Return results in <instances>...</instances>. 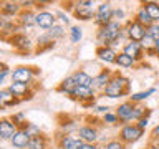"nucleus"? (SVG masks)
<instances>
[{
    "label": "nucleus",
    "mask_w": 159,
    "mask_h": 149,
    "mask_svg": "<svg viewBox=\"0 0 159 149\" xmlns=\"http://www.w3.org/2000/svg\"><path fill=\"white\" fill-rule=\"evenodd\" d=\"M116 52H114L113 47H103V45H99L96 48V56L101 60V61L108 63V65H113L116 61Z\"/></svg>",
    "instance_id": "nucleus-17"
},
{
    "label": "nucleus",
    "mask_w": 159,
    "mask_h": 149,
    "mask_svg": "<svg viewBox=\"0 0 159 149\" xmlns=\"http://www.w3.org/2000/svg\"><path fill=\"white\" fill-rule=\"evenodd\" d=\"M76 86H78V84H76V81H75L73 74H68V76L63 78L61 83L57 86V91H58V93H63V94H66V96H68V94L71 93Z\"/></svg>",
    "instance_id": "nucleus-23"
},
{
    "label": "nucleus",
    "mask_w": 159,
    "mask_h": 149,
    "mask_svg": "<svg viewBox=\"0 0 159 149\" xmlns=\"http://www.w3.org/2000/svg\"><path fill=\"white\" fill-rule=\"evenodd\" d=\"M146 149H159V146L156 142H152V141H149V144H148V147Z\"/></svg>",
    "instance_id": "nucleus-49"
},
{
    "label": "nucleus",
    "mask_w": 159,
    "mask_h": 149,
    "mask_svg": "<svg viewBox=\"0 0 159 149\" xmlns=\"http://www.w3.org/2000/svg\"><path fill=\"white\" fill-rule=\"evenodd\" d=\"M0 149H3V147H2V146H0Z\"/></svg>",
    "instance_id": "nucleus-55"
},
{
    "label": "nucleus",
    "mask_w": 159,
    "mask_h": 149,
    "mask_svg": "<svg viewBox=\"0 0 159 149\" xmlns=\"http://www.w3.org/2000/svg\"><path fill=\"white\" fill-rule=\"evenodd\" d=\"M151 141H152V142H156L157 146H159V139H151Z\"/></svg>",
    "instance_id": "nucleus-53"
},
{
    "label": "nucleus",
    "mask_w": 159,
    "mask_h": 149,
    "mask_svg": "<svg viewBox=\"0 0 159 149\" xmlns=\"http://www.w3.org/2000/svg\"><path fill=\"white\" fill-rule=\"evenodd\" d=\"M53 2H57V0H35V7L43 8V7H47V5H50V3H53Z\"/></svg>",
    "instance_id": "nucleus-41"
},
{
    "label": "nucleus",
    "mask_w": 159,
    "mask_h": 149,
    "mask_svg": "<svg viewBox=\"0 0 159 149\" xmlns=\"http://www.w3.org/2000/svg\"><path fill=\"white\" fill-rule=\"evenodd\" d=\"M103 123H106V124H118L119 123V119L116 116V113H104V116H103Z\"/></svg>",
    "instance_id": "nucleus-38"
},
{
    "label": "nucleus",
    "mask_w": 159,
    "mask_h": 149,
    "mask_svg": "<svg viewBox=\"0 0 159 149\" xmlns=\"http://www.w3.org/2000/svg\"><path fill=\"white\" fill-rule=\"evenodd\" d=\"M0 2H10V0H0Z\"/></svg>",
    "instance_id": "nucleus-54"
},
{
    "label": "nucleus",
    "mask_w": 159,
    "mask_h": 149,
    "mask_svg": "<svg viewBox=\"0 0 159 149\" xmlns=\"http://www.w3.org/2000/svg\"><path fill=\"white\" fill-rule=\"evenodd\" d=\"M48 142H50V139L42 133V134H38V136L30 138V141L27 144V149H48Z\"/></svg>",
    "instance_id": "nucleus-22"
},
{
    "label": "nucleus",
    "mask_w": 159,
    "mask_h": 149,
    "mask_svg": "<svg viewBox=\"0 0 159 149\" xmlns=\"http://www.w3.org/2000/svg\"><path fill=\"white\" fill-rule=\"evenodd\" d=\"M103 94L104 96H108V98H113V99H116V98H123V96H129V91H124V89L121 88H118L116 84H113V83H108V86L103 89Z\"/></svg>",
    "instance_id": "nucleus-24"
},
{
    "label": "nucleus",
    "mask_w": 159,
    "mask_h": 149,
    "mask_svg": "<svg viewBox=\"0 0 159 149\" xmlns=\"http://www.w3.org/2000/svg\"><path fill=\"white\" fill-rule=\"evenodd\" d=\"M151 139H159V124H156V126L152 128V131H151Z\"/></svg>",
    "instance_id": "nucleus-46"
},
{
    "label": "nucleus",
    "mask_w": 159,
    "mask_h": 149,
    "mask_svg": "<svg viewBox=\"0 0 159 149\" xmlns=\"http://www.w3.org/2000/svg\"><path fill=\"white\" fill-rule=\"evenodd\" d=\"M80 149H99V146L96 142H83L80 146Z\"/></svg>",
    "instance_id": "nucleus-44"
},
{
    "label": "nucleus",
    "mask_w": 159,
    "mask_h": 149,
    "mask_svg": "<svg viewBox=\"0 0 159 149\" xmlns=\"http://www.w3.org/2000/svg\"><path fill=\"white\" fill-rule=\"evenodd\" d=\"M17 2L22 5V8H32V7H35V0H17Z\"/></svg>",
    "instance_id": "nucleus-42"
},
{
    "label": "nucleus",
    "mask_w": 159,
    "mask_h": 149,
    "mask_svg": "<svg viewBox=\"0 0 159 149\" xmlns=\"http://www.w3.org/2000/svg\"><path fill=\"white\" fill-rule=\"evenodd\" d=\"M10 119H12V123H13L18 129H20V128H25V124L28 123L23 113H15V114H12V116H10Z\"/></svg>",
    "instance_id": "nucleus-33"
},
{
    "label": "nucleus",
    "mask_w": 159,
    "mask_h": 149,
    "mask_svg": "<svg viewBox=\"0 0 159 149\" xmlns=\"http://www.w3.org/2000/svg\"><path fill=\"white\" fill-rule=\"evenodd\" d=\"M71 15L76 20H81V22H88V20L94 18V10L91 7H75V10L71 12Z\"/></svg>",
    "instance_id": "nucleus-21"
},
{
    "label": "nucleus",
    "mask_w": 159,
    "mask_h": 149,
    "mask_svg": "<svg viewBox=\"0 0 159 149\" xmlns=\"http://www.w3.org/2000/svg\"><path fill=\"white\" fill-rule=\"evenodd\" d=\"M20 99L15 96V94L10 91L8 88L5 89H0V108H8V106H15V104H18Z\"/></svg>",
    "instance_id": "nucleus-19"
},
{
    "label": "nucleus",
    "mask_w": 159,
    "mask_h": 149,
    "mask_svg": "<svg viewBox=\"0 0 159 149\" xmlns=\"http://www.w3.org/2000/svg\"><path fill=\"white\" fill-rule=\"evenodd\" d=\"M113 74H114V71H111V70H101V71L93 78V88L103 91V89L108 86V83L111 81Z\"/></svg>",
    "instance_id": "nucleus-16"
},
{
    "label": "nucleus",
    "mask_w": 159,
    "mask_h": 149,
    "mask_svg": "<svg viewBox=\"0 0 159 149\" xmlns=\"http://www.w3.org/2000/svg\"><path fill=\"white\" fill-rule=\"evenodd\" d=\"M134 20H136V22H139L141 25H144L146 28L149 27V25H152V23H154V22H152V18L149 17L148 12H146V10H144L143 7H139V8H138V12L134 13Z\"/></svg>",
    "instance_id": "nucleus-29"
},
{
    "label": "nucleus",
    "mask_w": 159,
    "mask_h": 149,
    "mask_svg": "<svg viewBox=\"0 0 159 149\" xmlns=\"http://www.w3.org/2000/svg\"><path fill=\"white\" fill-rule=\"evenodd\" d=\"M22 10L23 8L18 2H2V5H0V13L8 15V17H17Z\"/></svg>",
    "instance_id": "nucleus-20"
},
{
    "label": "nucleus",
    "mask_w": 159,
    "mask_h": 149,
    "mask_svg": "<svg viewBox=\"0 0 159 149\" xmlns=\"http://www.w3.org/2000/svg\"><path fill=\"white\" fill-rule=\"evenodd\" d=\"M55 15H57V18H60L63 23H66V25L70 23V17H68V13H65V12H57Z\"/></svg>",
    "instance_id": "nucleus-43"
},
{
    "label": "nucleus",
    "mask_w": 159,
    "mask_h": 149,
    "mask_svg": "<svg viewBox=\"0 0 159 149\" xmlns=\"http://www.w3.org/2000/svg\"><path fill=\"white\" fill-rule=\"evenodd\" d=\"M35 20H37V27H40L42 30H50L53 25H57V15L48 10H40Z\"/></svg>",
    "instance_id": "nucleus-10"
},
{
    "label": "nucleus",
    "mask_w": 159,
    "mask_h": 149,
    "mask_svg": "<svg viewBox=\"0 0 159 149\" xmlns=\"http://www.w3.org/2000/svg\"><path fill=\"white\" fill-rule=\"evenodd\" d=\"M78 136L83 142H96L98 141V129L93 124H83L78 128Z\"/></svg>",
    "instance_id": "nucleus-15"
},
{
    "label": "nucleus",
    "mask_w": 159,
    "mask_h": 149,
    "mask_svg": "<svg viewBox=\"0 0 159 149\" xmlns=\"http://www.w3.org/2000/svg\"><path fill=\"white\" fill-rule=\"evenodd\" d=\"M146 56H156V50H154V48L146 50Z\"/></svg>",
    "instance_id": "nucleus-48"
},
{
    "label": "nucleus",
    "mask_w": 159,
    "mask_h": 149,
    "mask_svg": "<svg viewBox=\"0 0 159 149\" xmlns=\"http://www.w3.org/2000/svg\"><path fill=\"white\" fill-rule=\"evenodd\" d=\"M47 33H48L50 37H52V38L55 40V42L65 37V30H63L61 25H53V27L50 28V30H47Z\"/></svg>",
    "instance_id": "nucleus-32"
},
{
    "label": "nucleus",
    "mask_w": 159,
    "mask_h": 149,
    "mask_svg": "<svg viewBox=\"0 0 159 149\" xmlns=\"http://www.w3.org/2000/svg\"><path fill=\"white\" fill-rule=\"evenodd\" d=\"M94 23H96V27H104L106 23H109L113 20V8L109 2H101L98 5L96 8H94Z\"/></svg>",
    "instance_id": "nucleus-5"
},
{
    "label": "nucleus",
    "mask_w": 159,
    "mask_h": 149,
    "mask_svg": "<svg viewBox=\"0 0 159 149\" xmlns=\"http://www.w3.org/2000/svg\"><path fill=\"white\" fill-rule=\"evenodd\" d=\"M17 126L12 123L10 118H0V139L3 141H10L13 138V134L17 133Z\"/></svg>",
    "instance_id": "nucleus-14"
},
{
    "label": "nucleus",
    "mask_w": 159,
    "mask_h": 149,
    "mask_svg": "<svg viewBox=\"0 0 159 149\" xmlns=\"http://www.w3.org/2000/svg\"><path fill=\"white\" fill-rule=\"evenodd\" d=\"M114 65H118V66H121V68H133V66H136V61L129 56V55H126L124 52H119L116 55V61H114Z\"/></svg>",
    "instance_id": "nucleus-26"
},
{
    "label": "nucleus",
    "mask_w": 159,
    "mask_h": 149,
    "mask_svg": "<svg viewBox=\"0 0 159 149\" xmlns=\"http://www.w3.org/2000/svg\"><path fill=\"white\" fill-rule=\"evenodd\" d=\"M8 89L20 99V101H27V99H32V96H33V93L30 91V84H27V83L12 81V84L8 86Z\"/></svg>",
    "instance_id": "nucleus-11"
},
{
    "label": "nucleus",
    "mask_w": 159,
    "mask_h": 149,
    "mask_svg": "<svg viewBox=\"0 0 159 149\" xmlns=\"http://www.w3.org/2000/svg\"><path fill=\"white\" fill-rule=\"evenodd\" d=\"M96 38L103 47H114V45H119V42H121L123 38L128 40L124 27L121 25V22H118V20H111V22L106 23L104 27H99L98 32H96Z\"/></svg>",
    "instance_id": "nucleus-1"
},
{
    "label": "nucleus",
    "mask_w": 159,
    "mask_h": 149,
    "mask_svg": "<svg viewBox=\"0 0 159 149\" xmlns=\"http://www.w3.org/2000/svg\"><path fill=\"white\" fill-rule=\"evenodd\" d=\"M108 106H98V108H94V111L96 113H108Z\"/></svg>",
    "instance_id": "nucleus-47"
},
{
    "label": "nucleus",
    "mask_w": 159,
    "mask_h": 149,
    "mask_svg": "<svg viewBox=\"0 0 159 149\" xmlns=\"http://www.w3.org/2000/svg\"><path fill=\"white\" fill-rule=\"evenodd\" d=\"M143 134H144V129H141L136 123H128V124H123V128L119 129L118 139L123 141L124 144H134L143 138Z\"/></svg>",
    "instance_id": "nucleus-2"
},
{
    "label": "nucleus",
    "mask_w": 159,
    "mask_h": 149,
    "mask_svg": "<svg viewBox=\"0 0 159 149\" xmlns=\"http://www.w3.org/2000/svg\"><path fill=\"white\" fill-rule=\"evenodd\" d=\"M20 129H25L28 134H30V138H33V136H38V134H42V131H40V128H37L33 123H27L25 124V128H20Z\"/></svg>",
    "instance_id": "nucleus-37"
},
{
    "label": "nucleus",
    "mask_w": 159,
    "mask_h": 149,
    "mask_svg": "<svg viewBox=\"0 0 159 149\" xmlns=\"http://www.w3.org/2000/svg\"><path fill=\"white\" fill-rule=\"evenodd\" d=\"M123 52L126 55H129L136 63H141L144 60V56H146V50L141 45V42H131V40H128L123 45Z\"/></svg>",
    "instance_id": "nucleus-7"
},
{
    "label": "nucleus",
    "mask_w": 159,
    "mask_h": 149,
    "mask_svg": "<svg viewBox=\"0 0 159 149\" xmlns=\"http://www.w3.org/2000/svg\"><path fill=\"white\" fill-rule=\"evenodd\" d=\"M124 18V10L123 8H114L113 10V20H123Z\"/></svg>",
    "instance_id": "nucleus-40"
},
{
    "label": "nucleus",
    "mask_w": 159,
    "mask_h": 149,
    "mask_svg": "<svg viewBox=\"0 0 159 149\" xmlns=\"http://www.w3.org/2000/svg\"><path fill=\"white\" fill-rule=\"evenodd\" d=\"M154 43H156V40H154V38H151V37H149L148 33H146V37H144V38L141 40V45L144 47V50L154 48Z\"/></svg>",
    "instance_id": "nucleus-39"
},
{
    "label": "nucleus",
    "mask_w": 159,
    "mask_h": 149,
    "mask_svg": "<svg viewBox=\"0 0 159 149\" xmlns=\"http://www.w3.org/2000/svg\"><path fill=\"white\" fill-rule=\"evenodd\" d=\"M68 96L75 101H80L83 106H91L96 99V93H94V88L91 86H76Z\"/></svg>",
    "instance_id": "nucleus-3"
},
{
    "label": "nucleus",
    "mask_w": 159,
    "mask_h": 149,
    "mask_svg": "<svg viewBox=\"0 0 159 149\" xmlns=\"http://www.w3.org/2000/svg\"><path fill=\"white\" fill-rule=\"evenodd\" d=\"M124 32H126V37L128 40L131 42H141V40L146 37V27L141 25L136 20H129V22L124 25Z\"/></svg>",
    "instance_id": "nucleus-6"
},
{
    "label": "nucleus",
    "mask_w": 159,
    "mask_h": 149,
    "mask_svg": "<svg viewBox=\"0 0 159 149\" xmlns=\"http://www.w3.org/2000/svg\"><path fill=\"white\" fill-rule=\"evenodd\" d=\"M37 74H38V68H33V66H17V68H13V71H12V81L30 84L35 79Z\"/></svg>",
    "instance_id": "nucleus-4"
},
{
    "label": "nucleus",
    "mask_w": 159,
    "mask_h": 149,
    "mask_svg": "<svg viewBox=\"0 0 159 149\" xmlns=\"http://www.w3.org/2000/svg\"><path fill=\"white\" fill-rule=\"evenodd\" d=\"M109 83L116 84L118 88L124 89V91H129V86H131V81H129V78H126L124 74L118 73V71L113 74V78H111V81H109Z\"/></svg>",
    "instance_id": "nucleus-27"
},
{
    "label": "nucleus",
    "mask_w": 159,
    "mask_h": 149,
    "mask_svg": "<svg viewBox=\"0 0 159 149\" xmlns=\"http://www.w3.org/2000/svg\"><path fill=\"white\" fill-rule=\"evenodd\" d=\"M30 141V134L25 131V129H17V133L13 134V138L10 139V144L15 149H23L27 147V144Z\"/></svg>",
    "instance_id": "nucleus-18"
},
{
    "label": "nucleus",
    "mask_w": 159,
    "mask_h": 149,
    "mask_svg": "<svg viewBox=\"0 0 159 149\" xmlns=\"http://www.w3.org/2000/svg\"><path fill=\"white\" fill-rule=\"evenodd\" d=\"M149 114H151V109H149V108H144V106H141V104L136 103L133 121H139V119H143V118H149Z\"/></svg>",
    "instance_id": "nucleus-31"
},
{
    "label": "nucleus",
    "mask_w": 159,
    "mask_h": 149,
    "mask_svg": "<svg viewBox=\"0 0 159 149\" xmlns=\"http://www.w3.org/2000/svg\"><path fill=\"white\" fill-rule=\"evenodd\" d=\"M83 38V30L78 27V25H75V27L70 28V40H71L73 43H80V40Z\"/></svg>",
    "instance_id": "nucleus-34"
},
{
    "label": "nucleus",
    "mask_w": 159,
    "mask_h": 149,
    "mask_svg": "<svg viewBox=\"0 0 159 149\" xmlns=\"http://www.w3.org/2000/svg\"><path fill=\"white\" fill-rule=\"evenodd\" d=\"M83 144V141L80 139V136L76 134H63V136H60V141H58V147L60 149H80V146Z\"/></svg>",
    "instance_id": "nucleus-13"
},
{
    "label": "nucleus",
    "mask_w": 159,
    "mask_h": 149,
    "mask_svg": "<svg viewBox=\"0 0 159 149\" xmlns=\"http://www.w3.org/2000/svg\"><path fill=\"white\" fill-rule=\"evenodd\" d=\"M7 74H8V70H2V73H0V83L3 81V78L7 76Z\"/></svg>",
    "instance_id": "nucleus-51"
},
{
    "label": "nucleus",
    "mask_w": 159,
    "mask_h": 149,
    "mask_svg": "<svg viewBox=\"0 0 159 149\" xmlns=\"http://www.w3.org/2000/svg\"><path fill=\"white\" fill-rule=\"evenodd\" d=\"M101 149H126V144L119 139H113V141H108Z\"/></svg>",
    "instance_id": "nucleus-35"
},
{
    "label": "nucleus",
    "mask_w": 159,
    "mask_h": 149,
    "mask_svg": "<svg viewBox=\"0 0 159 149\" xmlns=\"http://www.w3.org/2000/svg\"><path fill=\"white\" fill-rule=\"evenodd\" d=\"M154 50H156V58L159 60V40H156V43H154Z\"/></svg>",
    "instance_id": "nucleus-50"
},
{
    "label": "nucleus",
    "mask_w": 159,
    "mask_h": 149,
    "mask_svg": "<svg viewBox=\"0 0 159 149\" xmlns=\"http://www.w3.org/2000/svg\"><path fill=\"white\" fill-rule=\"evenodd\" d=\"M73 78H75V81H76L78 86H91L93 88V78L89 76L84 70H76V71L73 73Z\"/></svg>",
    "instance_id": "nucleus-25"
},
{
    "label": "nucleus",
    "mask_w": 159,
    "mask_h": 149,
    "mask_svg": "<svg viewBox=\"0 0 159 149\" xmlns=\"http://www.w3.org/2000/svg\"><path fill=\"white\" fill-rule=\"evenodd\" d=\"M146 33L154 40H159V22H154L152 25H149L146 28Z\"/></svg>",
    "instance_id": "nucleus-36"
},
{
    "label": "nucleus",
    "mask_w": 159,
    "mask_h": 149,
    "mask_svg": "<svg viewBox=\"0 0 159 149\" xmlns=\"http://www.w3.org/2000/svg\"><path fill=\"white\" fill-rule=\"evenodd\" d=\"M156 93V88H149L146 89V91H139V93H133V94H129V101H133V103H141L144 101V99H148L151 94Z\"/></svg>",
    "instance_id": "nucleus-30"
},
{
    "label": "nucleus",
    "mask_w": 159,
    "mask_h": 149,
    "mask_svg": "<svg viewBox=\"0 0 159 149\" xmlns=\"http://www.w3.org/2000/svg\"><path fill=\"white\" fill-rule=\"evenodd\" d=\"M148 123H149V118H143V119H139V121H136V124H138L141 129H146Z\"/></svg>",
    "instance_id": "nucleus-45"
},
{
    "label": "nucleus",
    "mask_w": 159,
    "mask_h": 149,
    "mask_svg": "<svg viewBox=\"0 0 159 149\" xmlns=\"http://www.w3.org/2000/svg\"><path fill=\"white\" fill-rule=\"evenodd\" d=\"M141 7L148 12V15L152 18V22H159V2H149L143 3Z\"/></svg>",
    "instance_id": "nucleus-28"
},
{
    "label": "nucleus",
    "mask_w": 159,
    "mask_h": 149,
    "mask_svg": "<svg viewBox=\"0 0 159 149\" xmlns=\"http://www.w3.org/2000/svg\"><path fill=\"white\" fill-rule=\"evenodd\" d=\"M149 2H157V0H141V3H149Z\"/></svg>",
    "instance_id": "nucleus-52"
},
{
    "label": "nucleus",
    "mask_w": 159,
    "mask_h": 149,
    "mask_svg": "<svg viewBox=\"0 0 159 149\" xmlns=\"http://www.w3.org/2000/svg\"><path fill=\"white\" fill-rule=\"evenodd\" d=\"M7 42L12 45L13 48H17L18 52H30V48H32V40L28 37H25L23 33H15L13 37H10Z\"/></svg>",
    "instance_id": "nucleus-12"
},
{
    "label": "nucleus",
    "mask_w": 159,
    "mask_h": 149,
    "mask_svg": "<svg viewBox=\"0 0 159 149\" xmlns=\"http://www.w3.org/2000/svg\"><path fill=\"white\" fill-rule=\"evenodd\" d=\"M35 18H37V13H35L32 8H23L22 12L17 15V23L23 30H27V28H32L37 25V20Z\"/></svg>",
    "instance_id": "nucleus-9"
},
{
    "label": "nucleus",
    "mask_w": 159,
    "mask_h": 149,
    "mask_svg": "<svg viewBox=\"0 0 159 149\" xmlns=\"http://www.w3.org/2000/svg\"><path fill=\"white\" fill-rule=\"evenodd\" d=\"M134 108H136V103H133V101H124L121 103L119 106L116 108V116L119 119V124H128V123H131L133 121V116H134Z\"/></svg>",
    "instance_id": "nucleus-8"
},
{
    "label": "nucleus",
    "mask_w": 159,
    "mask_h": 149,
    "mask_svg": "<svg viewBox=\"0 0 159 149\" xmlns=\"http://www.w3.org/2000/svg\"><path fill=\"white\" fill-rule=\"evenodd\" d=\"M0 109H2V108H0Z\"/></svg>",
    "instance_id": "nucleus-56"
}]
</instances>
